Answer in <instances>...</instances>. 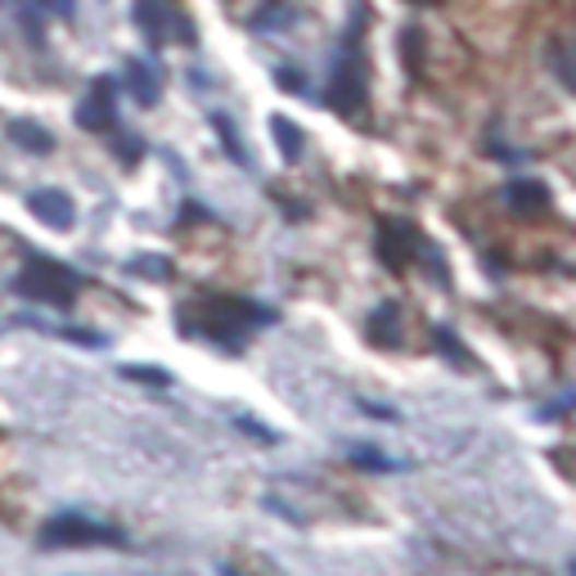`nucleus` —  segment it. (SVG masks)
<instances>
[{
  "label": "nucleus",
  "mask_w": 576,
  "mask_h": 576,
  "mask_svg": "<svg viewBox=\"0 0 576 576\" xmlns=\"http://www.w3.org/2000/svg\"><path fill=\"white\" fill-rule=\"evenodd\" d=\"M77 289H82V280H77L68 266L50 261V257H32L19 280H14V293L27 297V302H46V306H72L77 302Z\"/></svg>",
  "instance_id": "f257e3e1"
},
{
  "label": "nucleus",
  "mask_w": 576,
  "mask_h": 576,
  "mask_svg": "<svg viewBox=\"0 0 576 576\" xmlns=\"http://www.w3.org/2000/svg\"><path fill=\"white\" fill-rule=\"evenodd\" d=\"M122 531H113L104 522H91L82 514H63L42 527V545L46 550H77V545H118Z\"/></svg>",
  "instance_id": "f03ea898"
},
{
  "label": "nucleus",
  "mask_w": 576,
  "mask_h": 576,
  "mask_svg": "<svg viewBox=\"0 0 576 576\" xmlns=\"http://www.w3.org/2000/svg\"><path fill=\"white\" fill-rule=\"evenodd\" d=\"M136 23L153 46H163V42L195 46V27H189V19L172 5V0H136Z\"/></svg>",
  "instance_id": "7ed1b4c3"
},
{
  "label": "nucleus",
  "mask_w": 576,
  "mask_h": 576,
  "mask_svg": "<svg viewBox=\"0 0 576 576\" xmlns=\"http://www.w3.org/2000/svg\"><path fill=\"white\" fill-rule=\"evenodd\" d=\"M329 104L338 108V113H356L361 108V99H365V72H361V59H356V50L348 46L342 50V59H338V68H333V82H329Z\"/></svg>",
  "instance_id": "20e7f679"
},
{
  "label": "nucleus",
  "mask_w": 576,
  "mask_h": 576,
  "mask_svg": "<svg viewBox=\"0 0 576 576\" xmlns=\"http://www.w3.org/2000/svg\"><path fill=\"white\" fill-rule=\"evenodd\" d=\"M27 208L36 221H46L55 230H72V221H77V208L63 189H36V195H27Z\"/></svg>",
  "instance_id": "39448f33"
},
{
  "label": "nucleus",
  "mask_w": 576,
  "mask_h": 576,
  "mask_svg": "<svg viewBox=\"0 0 576 576\" xmlns=\"http://www.w3.org/2000/svg\"><path fill=\"white\" fill-rule=\"evenodd\" d=\"M77 127H86V131H108L113 127V82L108 77H99V82L91 86V95L82 99V108H77Z\"/></svg>",
  "instance_id": "423d86ee"
},
{
  "label": "nucleus",
  "mask_w": 576,
  "mask_h": 576,
  "mask_svg": "<svg viewBox=\"0 0 576 576\" xmlns=\"http://www.w3.org/2000/svg\"><path fill=\"white\" fill-rule=\"evenodd\" d=\"M127 91H131L140 104H158V95H163L158 72H153L144 59H131V63H127Z\"/></svg>",
  "instance_id": "0eeeda50"
},
{
  "label": "nucleus",
  "mask_w": 576,
  "mask_h": 576,
  "mask_svg": "<svg viewBox=\"0 0 576 576\" xmlns=\"http://www.w3.org/2000/svg\"><path fill=\"white\" fill-rule=\"evenodd\" d=\"M10 140L19 144V149H27V153H50L55 149V136L46 131V127H36V122H10Z\"/></svg>",
  "instance_id": "6e6552de"
},
{
  "label": "nucleus",
  "mask_w": 576,
  "mask_h": 576,
  "mask_svg": "<svg viewBox=\"0 0 576 576\" xmlns=\"http://www.w3.org/2000/svg\"><path fill=\"white\" fill-rule=\"evenodd\" d=\"M293 23H297V10H289L284 0H266V5L252 14V27H261V32L266 27H293Z\"/></svg>",
  "instance_id": "1a4fd4ad"
},
{
  "label": "nucleus",
  "mask_w": 576,
  "mask_h": 576,
  "mask_svg": "<svg viewBox=\"0 0 576 576\" xmlns=\"http://www.w3.org/2000/svg\"><path fill=\"white\" fill-rule=\"evenodd\" d=\"M509 203H514L518 212H536V208H545V203H550V195H545V185L518 180V185H509Z\"/></svg>",
  "instance_id": "9d476101"
},
{
  "label": "nucleus",
  "mask_w": 576,
  "mask_h": 576,
  "mask_svg": "<svg viewBox=\"0 0 576 576\" xmlns=\"http://www.w3.org/2000/svg\"><path fill=\"white\" fill-rule=\"evenodd\" d=\"M271 131H275V140H280V149H284V158L297 163V153H302V131H297L293 122H284V118H275Z\"/></svg>",
  "instance_id": "9b49d317"
},
{
  "label": "nucleus",
  "mask_w": 576,
  "mask_h": 576,
  "mask_svg": "<svg viewBox=\"0 0 576 576\" xmlns=\"http://www.w3.org/2000/svg\"><path fill=\"white\" fill-rule=\"evenodd\" d=\"M554 68H559V77L576 91V42H559L554 46Z\"/></svg>",
  "instance_id": "f8f14e48"
},
{
  "label": "nucleus",
  "mask_w": 576,
  "mask_h": 576,
  "mask_svg": "<svg viewBox=\"0 0 576 576\" xmlns=\"http://www.w3.org/2000/svg\"><path fill=\"white\" fill-rule=\"evenodd\" d=\"M46 14H55V19H72L77 14V0H36Z\"/></svg>",
  "instance_id": "ddd939ff"
},
{
  "label": "nucleus",
  "mask_w": 576,
  "mask_h": 576,
  "mask_svg": "<svg viewBox=\"0 0 576 576\" xmlns=\"http://www.w3.org/2000/svg\"><path fill=\"white\" fill-rule=\"evenodd\" d=\"M131 271H140V275H167V266H158V261H136Z\"/></svg>",
  "instance_id": "4468645a"
},
{
  "label": "nucleus",
  "mask_w": 576,
  "mask_h": 576,
  "mask_svg": "<svg viewBox=\"0 0 576 576\" xmlns=\"http://www.w3.org/2000/svg\"><path fill=\"white\" fill-rule=\"evenodd\" d=\"M280 86H284V91H302V82H297V72H280Z\"/></svg>",
  "instance_id": "2eb2a0df"
},
{
  "label": "nucleus",
  "mask_w": 576,
  "mask_h": 576,
  "mask_svg": "<svg viewBox=\"0 0 576 576\" xmlns=\"http://www.w3.org/2000/svg\"><path fill=\"white\" fill-rule=\"evenodd\" d=\"M0 5H5V0H0Z\"/></svg>",
  "instance_id": "dca6fc26"
}]
</instances>
